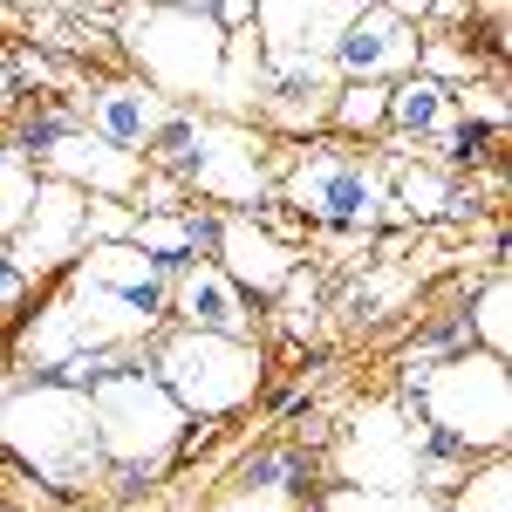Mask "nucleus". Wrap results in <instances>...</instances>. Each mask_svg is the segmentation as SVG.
<instances>
[{
    "instance_id": "dca6fc26",
    "label": "nucleus",
    "mask_w": 512,
    "mask_h": 512,
    "mask_svg": "<svg viewBox=\"0 0 512 512\" xmlns=\"http://www.w3.org/2000/svg\"><path fill=\"white\" fill-rule=\"evenodd\" d=\"M164 321H171V328H192V335L253 342V301H246L212 260H192V267L171 274V315Z\"/></svg>"
},
{
    "instance_id": "393cba45",
    "label": "nucleus",
    "mask_w": 512,
    "mask_h": 512,
    "mask_svg": "<svg viewBox=\"0 0 512 512\" xmlns=\"http://www.w3.org/2000/svg\"><path fill=\"white\" fill-rule=\"evenodd\" d=\"M308 512H444L424 492H355V485H328Z\"/></svg>"
},
{
    "instance_id": "a211bd4d",
    "label": "nucleus",
    "mask_w": 512,
    "mask_h": 512,
    "mask_svg": "<svg viewBox=\"0 0 512 512\" xmlns=\"http://www.w3.org/2000/svg\"><path fill=\"white\" fill-rule=\"evenodd\" d=\"M335 69H287V62H260V103L253 117L267 130H287V137H308V130H328V110H335Z\"/></svg>"
},
{
    "instance_id": "20e7f679",
    "label": "nucleus",
    "mask_w": 512,
    "mask_h": 512,
    "mask_svg": "<svg viewBox=\"0 0 512 512\" xmlns=\"http://www.w3.org/2000/svg\"><path fill=\"white\" fill-rule=\"evenodd\" d=\"M89 417H96V444H103V465L110 472H130V478H158L171 458H178V444L192 431V417L171 403L158 376H151V342L144 355L117 369V376H103L96 390H89Z\"/></svg>"
},
{
    "instance_id": "4be33fe9",
    "label": "nucleus",
    "mask_w": 512,
    "mask_h": 512,
    "mask_svg": "<svg viewBox=\"0 0 512 512\" xmlns=\"http://www.w3.org/2000/svg\"><path fill=\"white\" fill-rule=\"evenodd\" d=\"M465 328H472L478 355L506 362V349H512V280H506V267H492V280L478 287V301L465 308Z\"/></svg>"
},
{
    "instance_id": "9d476101",
    "label": "nucleus",
    "mask_w": 512,
    "mask_h": 512,
    "mask_svg": "<svg viewBox=\"0 0 512 512\" xmlns=\"http://www.w3.org/2000/svg\"><path fill=\"white\" fill-rule=\"evenodd\" d=\"M417 48H424V35H417V21L403 7H355V21L342 28L328 69H335V82H376V89H390V82L417 76Z\"/></svg>"
},
{
    "instance_id": "7ed1b4c3",
    "label": "nucleus",
    "mask_w": 512,
    "mask_h": 512,
    "mask_svg": "<svg viewBox=\"0 0 512 512\" xmlns=\"http://www.w3.org/2000/svg\"><path fill=\"white\" fill-rule=\"evenodd\" d=\"M280 205H294L301 226L321 233H376L390 226V158L349 151V144H308L301 158L280 164Z\"/></svg>"
},
{
    "instance_id": "412c9836",
    "label": "nucleus",
    "mask_w": 512,
    "mask_h": 512,
    "mask_svg": "<svg viewBox=\"0 0 512 512\" xmlns=\"http://www.w3.org/2000/svg\"><path fill=\"white\" fill-rule=\"evenodd\" d=\"M14 349H21V362H35L28 376H55V369H62L69 355H82L89 342H82V328H76V315H69V301L55 294V301H48V308H41L28 328H21V342H14Z\"/></svg>"
},
{
    "instance_id": "cd10ccee",
    "label": "nucleus",
    "mask_w": 512,
    "mask_h": 512,
    "mask_svg": "<svg viewBox=\"0 0 512 512\" xmlns=\"http://www.w3.org/2000/svg\"><path fill=\"white\" fill-rule=\"evenodd\" d=\"M21 294H28V280H21L14 267H7V260H0V308H14Z\"/></svg>"
},
{
    "instance_id": "39448f33",
    "label": "nucleus",
    "mask_w": 512,
    "mask_h": 512,
    "mask_svg": "<svg viewBox=\"0 0 512 512\" xmlns=\"http://www.w3.org/2000/svg\"><path fill=\"white\" fill-rule=\"evenodd\" d=\"M403 403L417 410L424 431L444 437V444H458L465 458H506V437H512V376H506V362L465 349V355H451V362H437Z\"/></svg>"
},
{
    "instance_id": "b1692460",
    "label": "nucleus",
    "mask_w": 512,
    "mask_h": 512,
    "mask_svg": "<svg viewBox=\"0 0 512 512\" xmlns=\"http://www.w3.org/2000/svg\"><path fill=\"white\" fill-rule=\"evenodd\" d=\"M444 512H512V465L506 458H485L465 472V485L444 499Z\"/></svg>"
},
{
    "instance_id": "f03ea898",
    "label": "nucleus",
    "mask_w": 512,
    "mask_h": 512,
    "mask_svg": "<svg viewBox=\"0 0 512 512\" xmlns=\"http://www.w3.org/2000/svg\"><path fill=\"white\" fill-rule=\"evenodd\" d=\"M117 48L130 55V76L158 89L171 110H212V89L226 69V35L212 7H117Z\"/></svg>"
},
{
    "instance_id": "f8f14e48",
    "label": "nucleus",
    "mask_w": 512,
    "mask_h": 512,
    "mask_svg": "<svg viewBox=\"0 0 512 512\" xmlns=\"http://www.w3.org/2000/svg\"><path fill=\"white\" fill-rule=\"evenodd\" d=\"M69 103H76L82 130H96L103 144H117L130 158H144L158 144V130L171 123V103H164L158 89H144L137 76H103V82H89V89H76Z\"/></svg>"
},
{
    "instance_id": "1a4fd4ad",
    "label": "nucleus",
    "mask_w": 512,
    "mask_h": 512,
    "mask_svg": "<svg viewBox=\"0 0 512 512\" xmlns=\"http://www.w3.org/2000/svg\"><path fill=\"white\" fill-rule=\"evenodd\" d=\"M82 219H89V198L69 192V185H55V178H41L35 185V205H28V219H21V233L7 239V267L28 280H48V274H69L82 260Z\"/></svg>"
},
{
    "instance_id": "a878e982",
    "label": "nucleus",
    "mask_w": 512,
    "mask_h": 512,
    "mask_svg": "<svg viewBox=\"0 0 512 512\" xmlns=\"http://www.w3.org/2000/svg\"><path fill=\"white\" fill-rule=\"evenodd\" d=\"M35 171L14 158V151H0V246L21 233V219H28V205H35Z\"/></svg>"
},
{
    "instance_id": "c756f323",
    "label": "nucleus",
    "mask_w": 512,
    "mask_h": 512,
    "mask_svg": "<svg viewBox=\"0 0 512 512\" xmlns=\"http://www.w3.org/2000/svg\"><path fill=\"white\" fill-rule=\"evenodd\" d=\"M0 506H7V499H0Z\"/></svg>"
},
{
    "instance_id": "423d86ee",
    "label": "nucleus",
    "mask_w": 512,
    "mask_h": 512,
    "mask_svg": "<svg viewBox=\"0 0 512 512\" xmlns=\"http://www.w3.org/2000/svg\"><path fill=\"white\" fill-rule=\"evenodd\" d=\"M151 376L171 390V403H178L185 417L219 424V417H233V410H246V403L260 396L267 355H260V342H226V335L164 328V335H151Z\"/></svg>"
},
{
    "instance_id": "f257e3e1",
    "label": "nucleus",
    "mask_w": 512,
    "mask_h": 512,
    "mask_svg": "<svg viewBox=\"0 0 512 512\" xmlns=\"http://www.w3.org/2000/svg\"><path fill=\"white\" fill-rule=\"evenodd\" d=\"M0 451L62 499L110 478L103 444H96V417H89V390H62L48 376L0 383Z\"/></svg>"
},
{
    "instance_id": "0eeeda50",
    "label": "nucleus",
    "mask_w": 512,
    "mask_h": 512,
    "mask_svg": "<svg viewBox=\"0 0 512 512\" xmlns=\"http://www.w3.org/2000/svg\"><path fill=\"white\" fill-rule=\"evenodd\" d=\"M185 198H212L226 212H260L267 192L280 185V164H274V144L253 130V123H226V117H205L198 110V130H192V158L178 171Z\"/></svg>"
},
{
    "instance_id": "ddd939ff",
    "label": "nucleus",
    "mask_w": 512,
    "mask_h": 512,
    "mask_svg": "<svg viewBox=\"0 0 512 512\" xmlns=\"http://www.w3.org/2000/svg\"><path fill=\"white\" fill-rule=\"evenodd\" d=\"M212 267L233 280L246 301H280V287L294 280L301 253L280 246L260 219H246V212H219V219H212Z\"/></svg>"
},
{
    "instance_id": "6e6552de",
    "label": "nucleus",
    "mask_w": 512,
    "mask_h": 512,
    "mask_svg": "<svg viewBox=\"0 0 512 512\" xmlns=\"http://www.w3.org/2000/svg\"><path fill=\"white\" fill-rule=\"evenodd\" d=\"M335 485L355 492H417V410L403 396L355 403L335 437Z\"/></svg>"
},
{
    "instance_id": "2eb2a0df",
    "label": "nucleus",
    "mask_w": 512,
    "mask_h": 512,
    "mask_svg": "<svg viewBox=\"0 0 512 512\" xmlns=\"http://www.w3.org/2000/svg\"><path fill=\"white\" fill-rule=\"evenodd\" d=\"M355 21V7H253V35H260V62H287V69H328L342 28Z\"/></svg>"
},
{
    "instance_id": "5701e85b",
    "label": "nucleus",
    "mask_w": 512,
    "mask_h": 512,
    "mask_svg": "<svg viewBox=\"0 0 512 512\" xmlns=\"http://www.w3.org/2000/svg\"><path fill=\"white\" fill-rule=\"evenodd\" d=\"M328 123H335L342 137H383V123H390V89H376V82H342Z\"/></svg>"
},
{
    "instance_id": "4468645a",
    "label": "nucleus",
    "mask_w": 512,
    "mask_h": 512,
    "mask_svg": "<svg viewBox=\"0 0 512 512\" xmlns=\"http://www.w3.org/2000/svg\"><path fill=\"white\" fill-rule=\"evenodd\" d=\"M35 178H55V185H69V192H82V198H117V205H130L137 185H144V158H130V151L103 144L96 130L76 123V130L35 164Z\"/></svg>"
},
{
    "instance_id": "6ab92c4d",
    "label": "nucleus",
    "mask_w": 512,
    "mask_h": 512,
    "mask_svg": "<svg viewBox=\"0 0 512 512\" xmlns=\"http://www.w3.org/2000/svg\"><path fill=\"white\" fill-rule=\"evenodd\" d=\"M458 123V89H444L431 76H403L390 82V144L396 151H410V144H437L444 130Z\"/></svg>"
},
{
    "instance_id": "f3484780",
    "label": "nucleus",
    "mask_w": 512,
    "mask_h": 512,
    "mask_svg": "<svg viewBox=\"0 0 512 512\" xmlns=\"http://www.w3.org/2000/svg\"><path fill=\"white\" fill-rule=\"evenodd\" d=\"M69 280L103 287V294H117L123 308H137V315H151V321L171 315V267H158V260L137 253V246H82V260L69 267Z\"/></svg>"
},
{
    "instance_id": "9b49d317",
    "label": "nucleus",
    "mask_w": 512,
    "mask_h": 512,
    "mask_svg": "<svg viewBox=\"0 0 512 512\" xmlns=\"http://www.w3.org/2000/svg\"><path fill=\"white\" fill-rule=\"evenodd\" d=\"M315 492V465L301 444H260L233 465V478L212 492L205 512H308Z\"/></svg>"
},
{
    "instance_id": "c85d7f7f",
    "label": "nucleus",
    "mask_w": 512,
    "mask_h": 512,
    "mask_svg": "<svg viewBox=\"0 0 512 512\" xmlns=\"http://www.w3.org/2000/svg\"><path fill=\"white\" fill-rule=\"evenodd\" d=\"M0 512H14V506H0Z\"/></svg>"
},
{
    "instance_id": "bb28decb",
    "label": "nucleus",
    "mask_w": 512,
    "mask_h": 512,
    "mask_svg": "<svg viewBox=\"0 0 512 512\" xmlns=\"http://www.w3.org/2000/svg\"><path fill=\"white\" fill-rule=\"evenodd\" d=\"M137 233V212L117 198H89V219H82V246H130Z\"/></svg>"
},
{
    "instance_id": "aec40b11",
    "label": "nucleus",
    "mask_w": 512,
    "mask_h": 512,
    "mask_svg": "<svg viewBox=\"0 0 512 512\" xmlns=\"http://www.w3.org/2000/svg\"><path fill=\"white\" fill-rule=\"evenodd\" d=\"M390 205H396V219H444V212H465V192H458L451 171L390 164Z\"/></svg>"
}]
</instances>
